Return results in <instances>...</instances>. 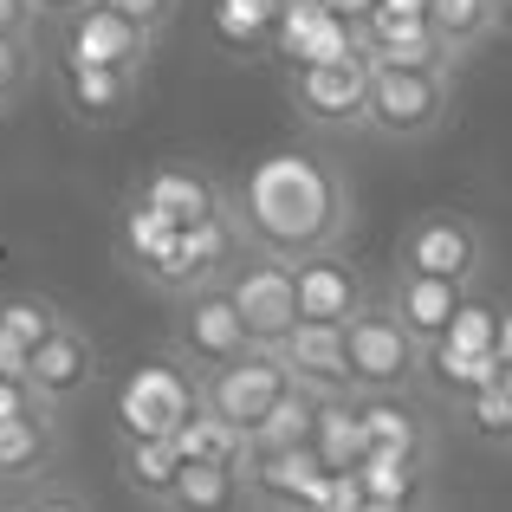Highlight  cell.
Listing matches in <instances>:
<instances>
[{"label":"cell","instance_id":"1","mask_svg":"<svg viewBox=\"0 0 512 512\" xmlns=\"http://www.w3.org/2000/svg\"><path fill=\"white\" fill-rule=\"evenodd\" d=\"M227 214L253 253L299 266L350 240V182L312 150H266L247 163L240 188H227Z\"/></svg>","mask_w":512,"mask_h":512},{"label":"cell","instance_id":"2","mask_svg":"<svg viewBox=\"0 0 512 512\" xmlns=\"http://www.w3.org/2000/svg\"><path fill=\"white\" fill-rule=\"evenodd\" d=\"M448 104H454V72H441V65H376L363 130L376 143H422L448 124Z\"/></svg>","mask_w":512,"mask_h":512},{"label":"cell","instance_id":"3","mask_svg":"<svg viewBox=\"0 0 512 512\" xmlns=\"http://www.w3.org/2000/svg\"><path fill=\"white\" fill-rule=\"evenodd\" d=\"M344 370H350V396H383V389H409L428 370V350L389 312V299H370L344 325Z\"/></svg>","mask_w":512,"mask_h":512},{"label":"cell","instance_id":"4","mask_svg":"<svg viewBox=\"0 0 512 512\" xmlns=\"http://www.w3.org/2000/svg\"><path fill=\"white\" fill-rule=\"evenodd\" d=\"M370 72L376 65L357 52L344 59H305L299 72L286 78L292 111L305 117L312 130H363V111H370Z\"/></svg>","mask_w":512,"mask_h":512},{"label":"cell","instance_id":"5","mask_svg":"<svg viewBox=\"0 0 512 512\" xmlns=\"http://www.w3.org/2000/svg\"><path fill=\"white\" fill-rule=\"evenodd\" d=\"M201 409V376L188 370L182 357L163 363H143L137 376L124 383V396H117V422H124V441H156V435H182V422Z\"/></svg>","mask_w":512,"mask_h":512},{"label":"cell","instance_id":"6","mask_svg":"<svg viewBox=\"0 0 512 512\" xmlns=\"http://www.w3.org/2000/svg\"><path fill=\"white\" fill-rule=\"evenodd\" d=\"M221 286H227V299H234V312H240V325H247L253 350H279L292 331H299V279H292L286 260H273V253H247Z\"/></svg>","mask_w":512,"mask_h":512},{"label":"cell","instance_id":"7","mask_svg":"<svg viewBox=\"0 0 512 512\" xmlns=\"http://www.w3.org/2000/svg\"><path fill=\"white\" fill-rule=\"evenodd\" d=\"M480 260H487V234L454 208H428L402 227L396 240V273H435V279H461L474 286Z\"/></svg>","mask_w":512,"mask_h":512},{"label":"cell","instance_id":"8","mask_svg":"<svg viewBox=\"0 0 512 512\" xmlns=\"http://www.w3.org/2000/svg\"><path fill=\"white\" fill-rule=\"evenodd\" d=\"M286 389H292L286 357H279V350H247V357H234V363H221V370L201 376V409H214L221 422H234V428L253 435Z\"/></svg>","mask_w":512,"mask_h":512},{"label":"cell","instance_id":"9","mask_svg":"<svg viewBox=\"0 0 512 512\" xmlns=\"http://www.w3.org/2000/svg\"><path fill=\"white\" fill-rule=\"evenodd\" d=\"M247 480H253V506H266V512H325V500H331V467L318 454V441L253 448Z\"/></svg>","mask_w":512,"mask_h":512},{"label":"cell","instance_id":"10","mask_svg":"<svg viewBox=\"0 0 512 512\" xmlns=\"http://www.w3.org/2000/svg\"><path fill=\"white\" fill-rule=\"evenodd\" d=\"M169 350H175V357H182L195 376H208V370H221V363L247 357L253 338H247V325H240V312H234V299H227V286L188 292V299H182V331H175Z\"/></svg>","mask_w":512,"mask_h":512},{"label":"cell","instance_id":"11","mask_svg":"<svg viewBox=\"0 0 512 512\" xmlns=\"http://www.w3.org/2000/svg\"><path fill=\"white\" fill-rule=\"evenodd\" d=\"M150 46H156L150 26L124 20V13L104 7V0H91L72 20H59V59H72V65H124V72H143V65H150Z\"/></svg>","mask_w":512,"mask_h":512},{"label":"cell","instance_id":"12","mask_svg":"<svg viewBox=\"0 0 512 512\" xmlns=\"http://www.w3.org/2000/svg\"><path fill=\"white\" fill-rule=\"evenodd\" d=\"M26 383H33V396L46 402V409L78 402L91 383H98V344H91V331H78L72 318H65L46 344H33V357H26Z\"/></svg>","mask_w":512,"mask_h":512},{"label":"cell","instance_id":"13","mask_svg":"<svg viewBox=\"0 0 512 512\" xmlns=\"http://www.w3.org/2000/svg\"><path fill=\"white\" fill-rule=\"evenodd\" d=\"M52 78H59V98L78 124H124L137 111V91H143V72H124V65L52 59Z\"/></svg>","mask_w":512,"mask_h":512},{"label":"cell","instance_id":"14","mask_svg":"<svg viewBox=\"0 0 512 512\" xmlns=\"http://www.w3.org/2000/svg\"><path fill=\"white\" fill-rule=\"evenodd\" d=\"M130 201L156 208L169 227H201V221H214V214H227V188L214 182V175L188 169V163H156L137 182V195H130Z\"/></svg>","mask_w":512,"mask_h":512},{"label":"cell","instance_id":"15","mask_svg":"<svg viewBox=\"0 0 512 512\" xmlns=\"http://www.w3.org/2000/svg\"><path fill=\"white\" fill-rule=\"evenodd\" d=\"M357 46L370 65H441V72H454V52L441 46L428 13H370V20H357Z\"/></svg>","mask_w":512,"mask_h":512},{"label":"cell","instance_id":"16","mask_svg":"<svg viewBox=\"0 0 512 512\" xmlns=\"http://www.w3.org/2000/svg\"><path fill=\"white\" fill-rule=\"evenodd\" d=\"M299 279V318L305 325H350V318L370 305V286H363L357 266H344L338 253H318V260L292 266Z\"/></svg>","mask_w":512,"mask_h":512},{"label":"cell","instance_id":"17","mask_svg":"<svg viewBox=\"0 0 512 512\" xmlns=\"http://www.w3.org/2000/svg\"><path fill=\"white\" fill-rule=\"evenodd\" d=\"M467 305V286L461 279H435V273H396V286H389V312L409 325V338L422 350H435L448 338L454 312Z\"/></svg>","mask_w":512,"mask_h":512},{"label":"cell","instance_id":"18","mask_svg":"<svg viewBox=\"0 0 512 512\" xmlns=\"http://www.w3.org/2000/svg\"><path fill=\"white\" fill-rule=\"evenodd\" d=\"M279 357H286L292 383L312 389V396H350V370H344V325H305L292 331L286 344H279Z\"/></svg>","mask_w":512,"mask_h":512},{"label":"cell","instance_id":"19","mask_svg":"<svg viewBox=\"0 0 512 512\" xmlns=\"http://www.w3.org/2000/svg\"><path fill=\"white\" fill-rule=\"evenodd\" d=\"M253 506V480L240 461H182L175 493L163 512H247Z\"/></svg>","mask_w":512,"mask_h":512},{"label":"cell","instance_id":"20","mask_svg":"<svg viewBox=\"0 0 512 512\" xmlns=\"http://www.w3.org/2000/svg\"><path fill=\"white\" fill-rule=\"evenodd\" d=\"M363 493L383 506H422L428 493V448H370L363 454Z\"/></svg>","mask_w":512,"mask_h":512},{"label":"cell","instance_id":"21","mask_svg":"<svg viewBox=\"0 0 512 512\" xmlns=\"http://www.w3.org/2000/svg\"><path fill=\"white\" fill-rule=\"evenodd\" d=\"M506 20V0H428V26L441 33V46L454 52V65L467 52H480Z\"/></svg>","mask_w":512,"mask_h":512},{"label":"cell","instance_id":"22","mask_svg":"<svg viewBox=\"0 0 512 512\" xmlns=\"http://www.w3.org/2000/svg\"><path fill=\"white\" fill-rule=\"evenodd\" d=\"M363 435L370 448H428V415L409 402V389H383V396H357Z\"/></svg>","mask_w":512,"mask_h":512},{"label":"cell","instance_id":"23","mask_svg":"<svg viewBox=\"0 0 512 512\" xmlns=\"http://www.w3.org/2000/svg\"><path fill=\"white\" fill-rule=\"evenodd\" d=\"M318 454H325L331 474H357L363 454H370V435H363V415H357V396H331L325 415H318Z\"/></svg>","mask_w":512,"mask_h":512},{"label":"cell","instance_id":"24","mask_svg":"<svg viewBox=\"0 0 512 512\" xmlns=\"http://www.w3.org/2000/svg\"><path fill=\"white\" fill-rule=\"evenodd\" d=\"M175 474H182V448H175L169 435L124 441V480H130V493H143L150 506H163L175 493Z\"/></svg>","mask_w":512,"mask_h":512},{"label":"cell","instance_id":"25","mask_svg":"<svg viewBox=\"0 0 512 512\" xmlns=\"http://www.w3.org/2000/svg\"><path fill=\"white\" fill-rule=\"evenodd\" d=\"M318 415H325V396H312V389L292 383L286 396L273 402V415L253 428V448H299V441L318 435Z\"/></svg>","mask_w":512,"mask_h":512},{"label":"cell","instance_id":"26","mask_svg":"<svg viewBox=\"0 0 512 512\" xmlns=\"http://www.w3.org/2000/svg\"><path fill=\"white\" fill-rule=\"evenodd\" d=\"M52 454V422L46 415H20V422H0V474H33Z\"/></svg>","mask_w":512,"mask_h":512},{"label":"cell","instance_id":"27","mask_svg":"<svg viewBox=\"0 0 512 512\" xmlns=\"http://www.w3.org/2000/svg\"><path fill=\"white\" fill-rule=\"evenodd\" d=\"M65 325V312L59 305H46V299H33V292H13V299H0V331H7L13 344H46L52 331Z\"/></svg>","mask_w":512,"mask_h":512},{"label":"cell","instance_id":"28","mask_svg":"<svg viewBox=\"0 0 512 512\" xmlns=\"http://www.w3.org/2000/svg\"><path fill=\"white\" fill-rule=\"evenodd\" d=\"M435 350H500V305H487V299H474L467 292V305L454 312V325H448V338H441Z\"/></svg>","mask_w":512,"mask_h":512},{"label":"cell","instance_id":"29","mask_svg":"<svg viewBox=\"0 0 512 512\" xmlns=\"http://www.w3.org/2000/svg\"><path fill=\"white\" fill-rule=\"evenodd\" d=\"M461 415L480 441H512V389L500 376H493L487 389H474V396H461Z\"/></svg>","mask_w":512,"mask_h":512},{"label":"cell","instance_id":"30","mask_svg":"<svg viewBox=\"0 0 512 512\" xmlns=\"http://www.w3.org/2000/svg\"><path fill=\"white\" fill-rule=\"evenodd\" d=\"M26 78H33V39L26 33H0V98L20 104Z\"/></svg>","mask_w":512,"mask_h":512},{"label":"cell","instance_id":"31","mask_svg":"<svg viewBox=\"0 0 512 512\" xmlns=\"http://www.w3.org/2000/svg\"><path fill=\"white\" fill-rule=\"evenodd\" d=\"M104 7H117L124 20H137V26H150V33H163V26L182 13V0H104Z\"/></svg>","mask_w":512,"mask_h":512},{"label":"cell","instance_id":"32","mask_svg":"<svg viewBox=\"0 0 512 512\" xmlns=\"http://www.w3.org/2000/svg\"><path fill=\"white\" fill-rule=\"evenodd\" d=\"M33 512H91V506L78 500L72 487H39V493H33Z\"/></svg>","mask_w":512,"mask_h":512},{"label":"cell","instance_id":"33","mask_svg":"<svg viewBox=\"0 0 512 512\" xmlns=\"http://www.w3.org/2000/svg\"><path fill=\"white\" fill-rule=\"evenodd\" d=\"M33 0H0V33H26L33 39Z\"/></svg>","mask_w":512,"mask_h":512},{"label":"cell","instance_id":"34","mask_svg":"<svg viewBox=\"0 0 512 512\" xmlns=\"http://www.w3.org/2000/svg\"><path fill=\"white\" fill-rule=\"evenodd\" d=\"M78 7H91V0H33V20H46V26H59V20H72Z\"/></svg>","mask_w":512,"mask_h":512},{"label":"cell","instance_id":"35","mask_svg":"<svg viewBox=\"0 0 512 512\" xmlns=\"http://www.w3.org/2000/svg\"><path fill=\"white\" fill-rule=\"evenodd\" d=\"M318 7H325V13H338V20H350V26H357V20H370V13H376V0H318Z\"/></svg>","mask_w":512,"mask_h":512},{"label":"cell","instance_id":"36","mask_svg":"<svg viewBox=\"0 0 512 512\" xmlns=\"http://www.w3.org/2000/svg\"><path fill=\"white\" fill-rule=\"evenodd\" d=\"M376 13H428V0H376Z\"/></svg>","mask_w":512,"mask_h":512},{"label":"cell","instance_id":"37","mask_svg":"<svg viewBox=\"0 0 512 512\" xmlns=\"http://www.w3.org/2000/svg\"><path fill=\"white\" fill-rule=\"evenodd\" d=\"M500 357L512 363V305H506V312H500Z\"/></svg>","mask_w":512,"mask_h":512},{"label":"cell","instance_id":"38","mask_svg":"<svg viewBox=\"0 0 512 512\" xmlns=\"http://www.w3.org/2000/svg\"><path fill=\"white\" fill-rule=\"evenodd\" d=\"M0 512H33V500H0Z\"/></svg>","mask_w":512,"mask_h":512},{"label":"cell","instance_id":"39","mask_svg":"<svg viewBox=\"0 0 512 512\" xmlns=\"http://www.w3.org/2000/svg\"><path fill=\"white\" fill-rule=\"evenodd\" d=\"M376 512H422V506H383V500H370Z\"/></svg>","mask_w":512,"mask_h":512},{"label":"cell","instance_id":"40","mask_svg":"<svg viewBox=\"0 0 512 512\" xmlns=\"http://www.w3.org/2000/svg\"><path fill=\"white\" fill-rule=\"evenodd\" d=\"M7 111H13V104H7V98H0V117H7Z\"/></svg>","mask_w":512,"mask_h":512}]
</instances>
